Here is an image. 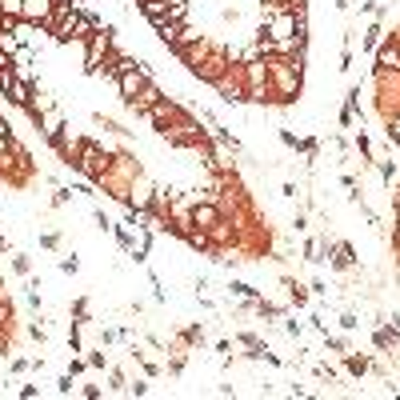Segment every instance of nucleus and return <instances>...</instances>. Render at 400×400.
<instances>
[{
    "instance_id": "nucleus-1",
    "label": "nucleus",
    "mask_w": 400,
    "mask_h": 400,
    "mask_svg": "<svg viewBox=\"0 0 400 400\" xmlns=\"http://www.w3.org/2000/svg\"><path fill=\"white\" fill-rule=\"evenodd\" d=\"M77 165L89 172V177H104L109 172V156H104V148L96 145V140H84V145L77 148Z\"/></svg>"
},
{
    "instance_id": "nucleus-2",
    "label": "nucleus",
    "mask_w": 400,
    "mask_h": 400,
    "mask_svg": "<svg viewBox=\"0 0 400 400\" xmlns=\"http://www.w3.org/2000/svg\"><path fill=\"white\" fill-rule=\"evenodd\" d=\"M112 52V33L109 28H96V33L89 36V56H84V68H89L92 77L100 72V60Z\"/></svg>"
},
{
    "instance_id": "nucleus-3",
    "label": "nucleus",
    "mask_w": 400,
    "mask_h": 400,
    "mask_svg": "<svg viewBox=\"0 0 400 400\" xmlns=\"http://www.w3.org/2000/svg\"><path fill=\"white\" fill-rule=\"evenodd\" d=\"M148 80H152V72H148V65H136L133 72H124V77L116 80V89H121V96L128 100V104H133V100H136L140 92L148 89Z\"/></svg>"
},
{
    "instance_id": "nucleus-4",
    "label": "nucleus",
    "mask_w": 400,
    "mask_h": 400,
    "mask_svg": "<svg viewBox=\"0 0 400 400\" xmlns=\"http://www.w3.org/2000/svg\"><path fill=\"white\" fill-rule=\"evenodd\" d=\"M145 116H148V121H152V124H160V128H165V124H180V121H184V116H189V112L180 109L177 100H165V96H160V100H156V104H152V109L145 112Z\"/></svg>"
},
{
    "instance_id": "nucleus-5",
    "label": "nucleus",
    "mask_w": 400,
    "mask_h": 400,
    "mask_svg": "<svg viewBox=\"0 0 400 400\" xmlns=\"http://www.w3.org/2000/svg\"><path fill=\"white\" fill-rule=\"evenodd\" d=\"M52 9H56V0H24L21 21H24V24H33V28H40V33H45V24H48V16H52Z\"/></svg>"
},
{
    "instance_id": "nucleus-6",
    "label": "nucleus",
    "mask_w": 400,
    "mask_h": 400,
    "mask_svg": "<svg viewBox=\"0 0 400 400\" xmlns=\"http://www.w3.org/2000/svg\"><path fill=\"white\" fill-rule=\"evenodd\" d=\"M196 72H200L204 80H212V84H216V80H221L224 72H228V56H224V52H212V56H204V65H200Z\"/></svg>"
},
{
    "instance_id": "nucleus-7",
    "label": "nucleus",
    "mask_w": 400,
    "mask_h": 400,
    "mask_svg": "<svg viewBox=\"0 0 400 400\" xmlns=\"http://www.w3.org/2000/svg\"><path fill=\"white\" fill-rule=\"evenodd\" d=\"M192 228H212V224L221 221V209L216 204H192Z\"/></svg>"
},
{
    "instance_id": "nucleus-8",
    "label": "nucleus",
    "mask_w": 400,
    "mask_h": 400,
    "mask_svg": "<svg viewBox=\"0 0 400 400\" xmlns=\"http://www.w3.org/2000/svg\"><path fill=\"white\" fill-rule=\"evenodd\" d=\"M168 9H172L168 0H140V12H145V16H148V21H152V24L168 21Z\"/></svg>"
},
{
    "instance_id": "nucleus-9",
    "label": "nucleus",
    "mask_w": 400,
    "mask_h": 400,
    "mask_svg": "<svg viewBox=\"0 0 400 400\" xmlns=\"http://www.w3.org/2000/svg\"><path fill=\"white\" fill-rule=\"evenodd\" d=\"M156 100H160V89H156L152 80H148V89H145V92H140V96H136V100H133V109H136V112H140V116H145V112H148V109H152Z\"/></svg>"
},
{
    "instance_id": "nucleus-10",
    "label": "nucleus",
    "mask_w": 400,
    "mask_h": 400,
    "mask_svg": "<svg viewBox=\"0 0 400 400\" xmlns=\"http://www.w3.org/2000/svg\"><path fill=\"white\" fill-rule=\"evenodd\" d=\"M156 33H160L165 45H177L180 33H184V24H180V21H160V24H156Z\"/></svg>"
},
{
    "instance_id": "nucleus-11",
    "label": "nucleus",
    "mask_w": 400,
    "mask_h": 400,
    "mask_svg": "<svg viewBox=\"0 0 400 400\" xmlns=\"http://www.w3.org/2000/svg\"><path fill=\"white\" fill-rule=\"evenodd\" d=\"M377 65H380V68H396V72H400V48H396V45H384V48L377 52Z\"/></svg>"
},
{
    "instance_id": "nucleus-12",
    "label": "nucleus",
    "mask_w": 400,
    "mask_h": 400,
    "mask_svg": "<svg viewBox=\"0 0 400 400\" xmlns=\"http://www.w3.org/2000/svg\"><path fill=\"white\" fill-rule=\"evenodd\" d=\"M0 12H4L9 21H21V12H24V0H0Z\"/></svg>"
},
{
    "instance_id": "nucleus-13",
    "label": "nucleus",
    "mask_w": 400,
    "mask_h": 400,
    "mask_svg": "<svg viewBox=\"0 0 400 400\" xmlns=\"http://www.w3.org/2000/svg\"><path fill=\"white\" fill-rule=\"evenodd\" d=\"M336 265H340V268L352 265V248H348V245H336Z\"/></svg>"
},
{
    "instance_id": "nucleus-14",
    "label": "nucleus",
    "mask_w": 400,
    "mask_h": 400,
    "mask_svg": "<svg viewBox=\"0 0 400 400\" xmlns=\"http://www.w3.org/2000/svg\"><path fill=\"white\" fill-rule=\"evenodd\" d=\"M0 136H12V133H9V121H4V116H0Z\"/></svg>"
},
{
    "instance_id": "nucleus-15",
    "label": "nucleus",
    "mask_w": 400,
    "mask_h": 400,
    "mask_svg": "<svg viewBox=\"0 0 400 400\" xmlns=\"http://www.w3.org/2000/svg\"><path fill=\"white\" fill-rule=\"evenodd\" d=\"M168 4H189V0H168Z\"/></svg>"
},
{
    "instance_id": "nucleus-16",
    "label": "nucleus",
    "mask_w": 400,
    "mask_h": 400,
    "mask_svg": "<svg viewBox=\"0 0 400 400\" xmlns=\"http://www.w3.org/2000/svg\"><path fill=\"white\" fill-rule=\"evenodd\" d=\"M396 240H400V221H396Z\"/></svg>"
},
{
    "instance_id": "nucleus-17",
    "label": "nucleus",
    "mask_w": 400,
    "mask_h": 400,
    "mask_svg": "<svg viewBox=\"0 0 400 400\" xmlns=\"http://www.w3.org/2000/svg\"><path fill=\"white\" fill-rule=\"evenodd\" d=\"M396 145H400V133H396Z\"/></svg>"
},
{
    "instance_id": "nucleus-18",
    "label": "nucleus",
    "mask_w": 400,
    "mask_h": 400,
    "mask_svg": "<svg viewBox=\"0 0 400 400\" xmlns=\"http://www.w3.org/2000/svg\"><path fill=\"white\" fill-rule=\"evenodd\" d=\"M136 4H140V0H136Z\"/></svg>"
}]
</instances>
